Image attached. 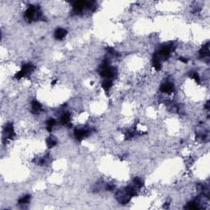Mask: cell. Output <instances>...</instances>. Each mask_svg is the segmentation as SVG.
Listing matches in <instances>:
<instances>
[{
  "label": "cell",
  "instance_id": "3957f363",
  "mask_svg": "<svg viewBox=\"0 0 210 210\" xmlns=\"http://www.w3.org/2000/svg\"><path fill=\"white\" fill-rule=\"evenodd\" d=\"M88 134V130L84 129V128H77V129H75V131H74V136H75V137H76L77 139H79V140L84 139L85 137L87 136Z\"/></svg>",
  "mask_w": 210,
  "mask_h": 210
},
{
  "label": "cell",
  "instance_id": "52a82bcc",
  "mask_svg": "<svg viewBox=\"0 0 210 210\" xmlns=\"http://www.w3.org/2000/svg\"><path fill=\"white\" fill-rule=\"evenodd\" d=\"M199 55L201 57H206L209 56V46H208V43H207L205 45L202 47V48L199 50Z\"/></svg>",
  "mask_w": 210,
  "mask_h": 210
},
{
  "label": "cell",
  "instance_id": "8fae6325",
  "mask_svg": "<svg viewBox=\"0 0 210 210\" xmlns=\"http://www.w3.org/2000/svg\"><path fill=\"white\" fill-rule=\"evenodd\" d=\"M30 199H31V197H30V195H25L23 196L22 198H21L20 199H19V201H18V203H19V205H27L29 202H30Z\"/></svg>",
  "mask_w": 210,
  "mask_h": 210
},
{
  "label": "cell",
  "instance_id": "277c9868",
  "mask_svg": "<svg viewBox=\"0 0 210 210\" xmlns=\"http://www.w3.org/2000/svg\"><path fill=\"white\" fill-rule=\"evenodd\" d=\"M67 35V31L63 28H57L54 31V37L57 40H62Z\"/></svg>",
  "mask_w": 210,
  "mask_h": 210
},
{
  "label": "cell",
  "instance_id": "30bf717a",
  "mask_svg": "<svg viewBox=\"0 0 210 210\" xmlns=\"http://www.w3.org/2000/svg\"><path fill=\"white\" fill-rule=\"evenodd\" d=\"M55 124H56V122H55V120H54V118H50V119H48V121H47V122H46L47 130H48L49 132L52 131V130H53V128H54V126H55Z\"/></svg>",
  "mask_w": 210,
  "mask_h": 210
},
{
  "label": "cell",
  "instance_id": "ba28073f",
  "mask_svg": "<svg viewBox=\"0 0 210 210\" xmlns=\"http://www.w3.org/2000/svg\"><path fill=\"white\" fill-rule=\"evenodd\" d=\"M112 85H113V81L111 79H105L102 84L103 88L106 91L109 90L112 88Z\"/></svg>",
  "mask_w": 210,
  "mask_h": 210
},
{
  "label": "cell",
  "instance_id": "7a4b0ae2",
  "mask_svg": "<svg viewBox=\"0 0 210 210\" xmlns=\"http://www.w3.org/2000/svg\"><path fill=\"white\" fill-rule=\"evenodd\" d=\"M160 90L164 94H172L175 90V86L172 83L165 82L160 86Z\"/></svg>",
  "mask_w": 210,
  "mask_h": 210
},
{
  "label": "cell",
  "instance_id": "8992f818",
  "mask_svg": "<svg viewBox=\"0 0 210 210\" xmlns=\"http://www.w3.org/2000/svg\"><path fill=\"white\" fill-rule=\"evenodd\" d=\"M31 109L32 113L34 114H39L42 110V105L40 104V103L34 100L31 103Z\"/></svg>",
  "mask_w": 210,
  "mask_h": 210
},
{
  "label": "cell",
  "instance_id": "5b68a950",
  "mask_svg": "<svg viewBox=\"0 0 210 210\" xmlns=\"http://www.w3.org/2000/svg\"><path fill=\"white\" fill-rule=\"evenodd\" d=\"M4 133L6 134V136L8 139H11L14 136V129H13V126L11 123H8V125L5 126V130H4Z\"/></svg>",
  "mask_w": 210,
  "mask_h": 210
},
{
  "label": "cell",
  "instance_id": "6da1fadb",
  "mask_svg": "<svg viewBox=\"0 0 210 210\" xmlns=\"http://www.w3.org/2000/svg\"><path fill=\"white\" fill-rule=\"evenodd\" d=\"M25 17L27 20H38L41 18V13L40 12V9L34 7V6H30L26 13H25Z\"/></svg>",
  "mask_w": 210,
  "mask_h": 210
},
{
  "label": "cell",
  "instance_id": "9c48e42d",
  "mask_svg": "<svg viewBox=\"0 0 210 210\" xmlns=\"http://www.w3.org/2000/svg\"><path fill=\"white\" fill-rule=\"evenodd\" d=\"M46 143H47V146H48V148L51 149V148L54 147L55 145H57V140H56V139H55L54 137L50 136L47 138V139H46Z\"/></svg>",
  "mask_w": 210,
  "mask_h": 210
}]
</instances>
